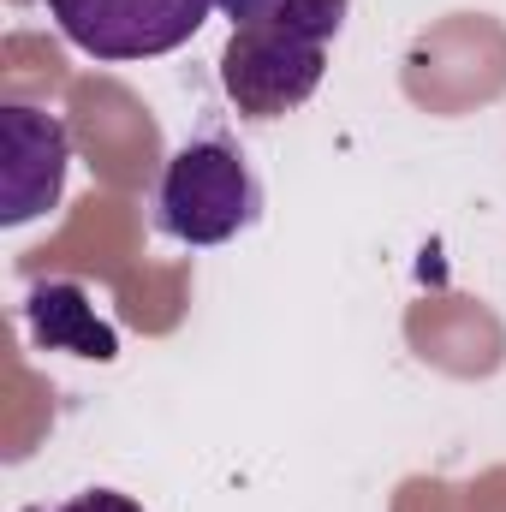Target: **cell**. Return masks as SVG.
<instances>
[{
	"label": "cell",
	"instance_id": "3957f363",
	"mask_svg": "<svg viewBox=\"0 0 506 512\" xmlns=\"http://www.w3.org/2000/svg\"><path fill=\"white\" fill-rule=\"evenodd\" d=\"M256 203H262V191H256L245 155L221 137H203V143H185L179 155H167L155 221L179 245H227L233 233H245L256 221Z\"/></svg>",
	"mask_w": 506,
	"mask_h": 512
},
{
	"label": "cell",
	"instance_id": "9a60e30c",
	"mask_svg": "<svg viewBox=\"0 0 506 512\" xmlns=\"http://www.w3.org/2000/svg\"><path fill=\"white\" fill-rule=\"evenodd\" d=\"M24 512H36V507H24Z\"/></svg>",
	"mask_w": 506,
	"mask_h": 512
},
{
	"label": "cell",
	"instance_id": "7c38bea8",
	"mask_svg": "<svg viewBox=\"0 0 506 512\" xmlns=\"http://www.w3.org/2000/svg\"><path fill=\"white\" fill-rule=\"evenodd\" d=\"M471 512H506V465H489L471 489H465Z\"/></svg>",
	"mask_w": 506,
	"mask_h": 512
},
{
	"label": "cell",
	"instance_id": "277c9868",
	"mask_svg": "<svg viewBox=\"0 0 506 512\" xmlns=\"http://www.w3.org/2000/svg\"><path fill=\"white\" fill-rule=\"evenodd\" d=\"M72 48L90 60H155L185 48L221 0H42Z\"/></svg>",
	"mask_w": 506,
	"mask_h": 512
},
{
	"label": "cell",
	"instance_id": "6da1fadb",
	"mask_svg": "<svg viewBox=\"0 0 506 512\" xmlns=\"http://www.w3.org/2000/svg\"><path fill=\"white\" fill-rule=\"evenodd\" d=\"M352 0H274L251 24H233L221 48V90L245 120H280L304 108L328 72V42L340 36Z\"/></svg>",
	"mask_w": 506,
	"mask_h": 512
},
{
	"label": "cell",
	"instance_id": "5bb4252c",
	"mask_svg": "<svg viewBox=\"0 0 506 512\" xmlns=\"http://www.w3.org/2000/svg\"><path fill=\"white\" fill-rule=\"evenodd\" d=\"M268 6H274V0H221V12H227L233 24H251L256 12H268Z\"/></svg>",
	"mask_w": 506,
	"mask_h": 512
},
{
	"label": "cell",
	"instance_id": "ba28073f",
	"mask_svg": "<svg viewBox=\"0 0 506 512\" xmlns=\"http://www.w3.org/2000/svg\"><path fill=\"white\" fill-rule=\"evenodd\" d=\"M42 268H78V274H102L108 286H126L131 274L143 268V245H137V221H131V203L120 191L108 197H84L72 227L42 245V251L24 256V274H42Z\"/></svg>",
	"mask_w": 506,
	"mask_h": 512
},
{
	"label": "cell",
	"instance_id": "5b68a950",
	"mask_svg": "<svg viewBox=\"0 0 506 512\" xmlns=\"http://www.w3.org/2000/svg\"><path fill=\"white\" fill-rule=\"evenodd\" d=\"M72 143L84 149L90 173L120 197L143 191L155 179V167H167L161 126L149 120V108L120 78H78L72 84Z\"/></svg>",
	"mask_w": 506,
	"mask_h": 512
},
{
	"label": "cell",
	"instance_id": "52a82bcc",
	"mask_svg": "<svg viewBox=\"0 0 506 512\" xmlns=\"http://www.w3.org/2000/svg\"><path fill=\"white\" fill-rule=\"evenodd\" d=\"M405 346L453 382H489L506 364V322L483 298L429 292L405 310Z\"/></svg>",
	"mask_w": 506,
	"mask_h": 512
},
{
	"label": "cell",
	"instance_id": "7a4b0ae2",
	"mask_svg": "<svg viewBox=\"0 0 506 512\" xmlns=\"http://www.w3.org/2000/svg\"><path fill=\"white\" fill-rule=\"evenodd\" d=\"M399 90L411 108L435 120H459L506 96V24L495 12H447L435 18L399 66Z\"/></svg>",
	"mask_w": 506,
	"mask_h": 512
},
{
	"label": "cell",
	"instance_id": "4fadbf2b",
	"mask_svg": "<svg viewBox=\"0 0 506 512\" xmlns=\"http://www.w3.org/2000/svg\"><path fill=\"white\" fill-rule=\"evenodd\" d=\"M60 512H143L131 495H120V489H84V495H72Z\"/></svg>",
	"mask_w": 506,
	"mask_h": 512
},
{
	"label": "cell",
	"instance_id": "8fae6325",
	"mask_svg": "<svg viewBox=\"0 0 506 512\" xmlns=\"http://www.w3.org/2000/svg\"><path fill=\"white\" fill-rule=\"evenodd\" d=\"M393 512H471V501L447 477H405L393 489Z\"/></svg>",
	"mask_w": 506,
	"mask_h": 512
},
{
	"label": "cell",
	"instance_id": "30bf717a",
	"mask_svg": "<svg viewBox=\"0 0 506 512\" xmlns=\"http://www.w3.org/2000/svg\"><path fill=\"white\" fill-rule=\"evenodd\" d=\"M114 292H120L126 322H137L143 334H167V328L185 316V268H155V262H143L126 286H114Z\"/></svg>",
	"mask_w": 506,
	"mask_h": 512
},
{
	"label": "cell",
	"instance_id": "9c48e42d",
	"mask_svg": "<svg viewBox=\"0 0 506 512\" xmlns=\"http://www.w3.org/2000/svg\"><path fill=\"white\" fill-rule=\"evenodd\" d=\"M24 322L42 352H72V358H96V364L120 358V334L96 316V304L78 280H36L24 298Z\"/></svg>",
	"mask_w": 506,
	"mask_h": 512
},
{
	"label": "cell",
	"instance_id": "8992f818",
	"mask_svg": "<svg viewBox=\"0 0 506 512\" xmlns=\"http://www.w3.org/2000/svg\"><path fill=\"white\" fill-rule=\"evenodd\" d=\"M66 167H72V126L30 108V102H6L0 108V221L24 227L36 215H48L66 191Z\"/></svg>",
	"mask_w": 506,
	"mask_h": 512
}]
</instances>
